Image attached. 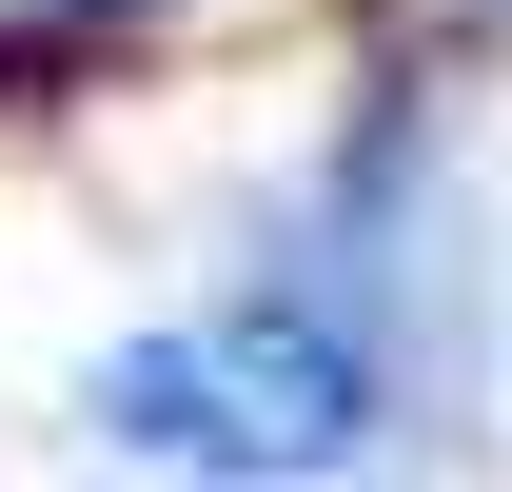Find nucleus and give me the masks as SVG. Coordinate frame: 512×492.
<instances>
[{"instance_id": "1", "label": "nucleus", "mask_w": 512, "mask_h": 492, "mask_svg": "<svg viewBox=\"0 0 512 492\" xmlns=\"http://www.w3.org/2000/svg\"><path fill=\"white\" fill-rule=\"evenodd\" d=\"M99 433L178 453V473H335L375 433V355L335 315H197V335H119L99 355Z\"/></svg>"}, {"instance_id": "2", "label": "nucleus", "mask_w": 512, "mask_h": 492, "mask_svg": "<svg viewBox=\"0 0 512 492\" xmlns=\"http://www.w3.org/2000/svg\"><path fill=\"white\" fill-rule=\"evenodd\" d=\"M79 20H119V0H0V60H40V40H79Z\"/></svg>"}]
</instances>
